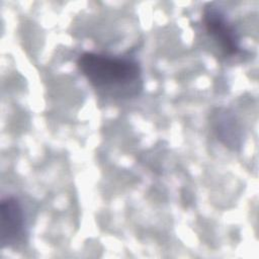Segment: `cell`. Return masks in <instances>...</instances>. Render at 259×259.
Wrapping results in <instances>:
<instances>
[{
  "instance_id": "obj_1",
  "label": "cell",
  "mask_w": 259,
  "mask_h": 259,
  "mask_svg": "<svg viewBox=\"0 0 259 259\" xmlns=\"http://www.w3.org/2000/svg\"><path fill=\"white\" fill-rule=\"evenodd\" d=\"M77 67L91 86L112 97L136 96L143 88L141 65L132 57L85 52Z\"/></svg>"
},
{
  "instance_id": "obj_2",
  "label": "cell",
  "mask_w": 259,
  "mask_h": 259,
  "mask_svg": "<svg viewBox=\"0 0 259 259\" xmlns=\"http://www.w3.org/2000/svg\"><path fill=\"white\" fill-rule=\"evenodd\" d=\"M202 23L208 36L225 56L233 57L242 53L240 36L220 6L206 4L202 11Z\"/></svg>"
},
{
  "instance_id": "obj_3",
  "label": "cell",
  "mask_w": 259,
  "mask_h": 259,
  "mask_svg": "<svg viewBox=\"0 0 259 259\" xmlns=\"http://www.w3.org/2000/svg\"><path fill=\"white\" fill-rule=\"evenodd\" d=\"M26 222L23 207L14 196H5L0 202V247L13 248L23 243Z\"/></svg>"
},
{
  "instance_id": "obj_4",
  "label": "cell",
  "mask_w": 259,
  "mask_h": 259,
  "mask_svg": "<svg viewBox=\"0 0 259 259\" xmlns=\"http://www.w3.org/2000/svg\"><path fill=\"white\" fill-rule=\"evenodd\" d=\"M214 121L217 137L226 147L236 150L241 146V127L233 115L228 111H224L220 115H217Z\"/></svg>"
}]
</instances>
